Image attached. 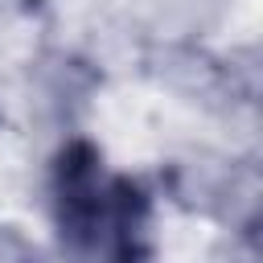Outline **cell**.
<instances>
[{"instance_id":"1","label":"cell","mask_w":263,"mask_h":263,"mask_svg":"<svg viewBox=\"0 0 263 263\" xmlns=\"http://www.w3.org/2000/svg\"><path fill=\"white\" fill-rule=\"evenodd\" d=\"M49 218L70 255L82 259H140L148 255L152 197L115 173L99 144L70 140L49 164Z\"/></svg>"}]
</instances>
